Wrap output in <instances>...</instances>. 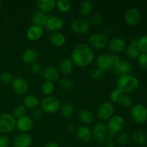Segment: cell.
I'll return each mask as SVG.
<instances>
[{"label":"cell","instance_id":"51","mask_svg":"<svg viewBox=\"0 0 147 147\" xmlns=\"http://www.w3.org/2000/svg\"><path fill=\"white\" fill-rule=\"evenodd\" d=\"M45 147H59V146L57 145V144L55 143V142H47V143L46 144Z\"/></svg>","mask_w":147,"mask_h":147},{"label":"cell","instance_id":"32","mask_svg":"<svg viewBox=\"0 0 147 147\" xmlns=\"http://www.w3.org/2000/svg\"><path fill=\"white\" fill-rule=\"evenodd\" d=\"M56 7L60 12H68L71 9V3L68 0H58L56 1Z\"/></svg>","mask_w":147,"mask_h":147},{"label":"cell","instance_id":"15","mask_svg":"<svg viewBox=\"0 0 147 147\" xmlns=\"http://www.w3.org/2000/svg\"><path fill=\"white\" fill-rule=\"evenodd\" d=\"M16 128L22 133H27L33 128V120L27 116L19 118L16 119Z\"/></svg>","mask_w":147,"mask_h":147},{"label":"cell","instance_id":"22","mask_svg":"<svg viewBox=\"0 0 147 147\" xmlns=\"http://www.w3.org/2000/svg\"><path fill=\"white\" fill-rule=\"evenodd\" d=\"M49 40L53 45L57 47H63L66 43L65 36L60 32H52L49 36Z\"/></svg>","mask_w":147,"mask_h":147},{"label":"cell","instance_id":"12","mask_svg":"<svg viewBox=\"0 0 147 147\" xmlns=\"http://www.w3.org/2000/svg\"><path fill=\"white\" fill-rule=\"evenodd\" d=\"M90 23L85 19H77L73 20L70 24L71 30L76 34H83L90 30Z\"/></svg>","mask_w":147,"mask_h":147},{"label":"cell","instance_id":"29","mask_svg":"<svg viewBox=\"0 0 147 147\" xmlns=\"http://www.w3.org/2000/svg\"><path fill=\"white\" fill-rule=\"evenodd\" d=\"M131 139L136 144L139 146H144L147 142V136L142 131H136L131 136Z\"/></svg>","mask_w":147,"mask_h":147},{"label":"cell","instance_id":"5","mask_svg":"<svg viewBox=\"0 0 147 147\" xmlns=\"http://www.w3.org/2000/svg\"><path fill=\"white\" fill-rule=\"evenodd\" d=\"M40 106V109L45 113H53L60 110L61 104H60V100L57 98L49 96L42 99Z\"/></svg>","mask_w":147,"mask_h":147},{"label":"cell","instance_id":"20","mask_svg":"<svg viewBox=\"0 0 147 147\" xmlns=\"http://www.w3.org/2000/svg\"><path fill=\"white\" fill-rule=\"evenodd\" d=\"M76 135L83 142H89L92 139V130L86 125H81L76 129Z\"/></svg>","mask_w":147,"mask_h":147},{"label":"cell","instance_id":"21","mask_svg":"<svg viewBox=\"0 0 147 147\" xmlns=\"http://www.w3.org/2000/svg\"><path fill=\"white\" fill-rule=\"evenodd\" d=\"M48 18L49 16L45 12H43L40 10H36L32 14L31 21L32 24L45 27Z\"/></svg>","mask_w":147,"mask_h":147},{"label":"cell","instance_id":"8","mask_svg":"<svg viewBox=\"0 0 147 147\" xmlns=\"http://www.w3.org/2000/svg\"><path fill=\"white\" fill-rule=\"evenodd\" d=\"M108 132L106 126L103 123H98L92 129V139L98 144H103L107 139Z\"/></svg>","mask_w":147,"mask_h":147},{"label":"cell","instance_id":"9","mask_svg":"<svg viewBox=\"0 0 147 147\" xmlns=\"http://www.w3.org/2000/svg\"><path fill=\"white\" fill-rule=\"evenodd\" d=\"M96 113L99 119L108 121L114 115V106L109 102H104L98 107Z\"/></svg>","mask_w":147,"mask_h":147},{"label":"cell","instance_id":"41","mask_svg":"<svg viewBox=\"0 0 147 147\" xmlns=\"http://www.w3.org/2000/svg\"><path fill=\"white\" fill-rule=\"evenodd\" d=\"M13 80V77L11 74L9 72H4L0 74V83L2 84H9Z\"/></svg>","mask_w":147,"mask_h":147},{"label":"cell","instance_id":"30","mask_svg":"<svg viewBox=\"0 0 147 147\" xmlns=\"http://www.w3.org/2000/svg\"><path fill=\"white\" fill-rule=\"evenodd\" d=\"M60 112L63 117L67 119L73 115V112H74V107L72 103L66 102L60 106Z\"/></svg>","mask_w":147,"mask_h":147},{"label":"cell","instance_id":"17","mask_svg":"<svg viewBox=\"0 0 147 147\" xmlns=\"http://www.w3.org/2000/svg\"><path fill=\"white\" fill-rule=\"evenodd\" d=\"M42 75L43 78L45 79V80L52 82V83H54V82L60 80V72H59L58 69L54 66H47V67L43 68Z\"/></svg>","mask_w":147,"mask_h":147},{"label":"cell","instance_id":"50","mask_svg":"<svg viewBox=\"0 0 147 147\" xmlns=\"http://www.w3.org/2000/svg\"><path fill=\"white\" fill-rule=\"evenodd\" d=\"M111 32H112V27L109 25L106 26L104 28V33H103V34L107 35V34H111Z\"/></svg>","mask_w":147,"mask_h":147},{"label":"cell","instance_id":"28","mask_svg":"<svg viewBox=\"0 0 147 147\" xmlns=\"http://www.w3.org/2000/svg\"><path fill=\"white\" fill-rule=\"evenodd\" d=\"M79 121L84 125L90 124L94 121V115L93 112L88 109H82L78 113Z\"/></svg>","mask_w":147,"mask_h":147},{"label":"cell","instance_id":"16","mask_svg":"<svg viewBox=\"0 0 147 147\" xmlns=\"http://www.w3.org/2000/svg\"><path fill=\"white\" fill-rule=\"evenodd\" d=\"M32 143V138L28 133H20L14 137L13 145L14 147H30Z\"/></svg>","mask_w":147,"mask_h":147},{"label":"cell","instance_id":"43","mask_svg":"<svg viewBox=\"0 0 147 147\" xmlns=\"http://www.w3.org/2000/svg\"><path fill=\"white\" fill-rule=\"evenodd\" d=\"M138 63L142 68L147 70V54L141 53L137 59Z\"/></svg>","mask_w":147,"mask_h":147},{"label":"cell","instance_id":"39","mask_svg":"<svg viewBox=\"0 0 147 147\" xmlns=\"http://www.w3.org/2000/svg\"><path fill=\"white\" fill-rule=\"evenodd\" d=\"M116 141L117 144H119L121 146H126L129 144V142H130V137L126 134L121 133L120 134L116 136Z\"/></svg>","mask_w":147,"mask_h":147},{"label":"cell","instance_id":"33","mask_svg":"<svg viewBox=\"0 0 147 147\" xmlns=\"http://www.w3.org/2000/svg\"><path fill=\"white\" fill-rule=\"evenodd\" d=\"M59 88L64 91H68L74 87V83L70 78H63L59 80Z\"/></svg>","mask_w":147,"mask_h":147},{"label":"cell","instance_id":"6","mask_svg":"<svg viewBox=\"0 0 147 147\" xmlns=\"http://www.w3.org/2000/svg\"><path fill=\"white\" fill-rule=\"evenodd\" d=\"M130 116L138 124H143L147 121V108L142 104L132 106L130 109Z\"/></svg>","mask_w":147,"mask_h":147},{"label":"cell","instance_id":"7","mask_svg":"<svg viewBox=\"0 0 147 147\" xmlns=\"http://www.w3.org/2000/svg\"><path fill=\"white\" fill-rule=\"evenodd\" d=\"M90 47L97 50H103L108 46L109 42V37L103 33H96L89 36L88 39Z\"/></svg>","mask_w":147,"mask_h":147},{"label":"cell","instance_id":"52","mask_svg":"<svg viewBox=\"0 0 147 147\" xmlns=\"http://www.w3.org/2000/svg\"><path fill=\"white\" fill-rule=\"evenodd\" d=\"M67 129H68L70 132H73L74 130L76 131V129L75 128V126L73 124L68 125V126H67Z\"/></svg>","mask_w":147,"mask_h":147},{"label":"cell","instance_id":"55","mask_svg":"<svg viewBox=\"0 0 147 147\" xmlns=\"http://www.w3.org/2000/svg\"><path fill=\"white\" fill-rule=\"evenodd\" d=\"M142 147H147V146H146V145H144V146H142Z\"/></svg>","mask_w":147,"mask_h":147},{"label":"cell","instance_id":"19","mask_svg":"<svg viewBox=\"0 0 147 147\" xmlns=\"http://www.w3.org/2000/svg\"><path fill=\"white\" fill-rule=\"evenodd\" d=\"M96 64H97L98 68L103 70L104 73L109 71L113 67L109 55H99L97 57V59H96Z\"/></svg>","mask_w":147,"mask_h":147},{"label":"cell","instance_id":"13","mask_svg":"<svg viewBox=\"0 0 147 147\" xmlns=\"http://www.w3.org/2000/svg\"><path fill=\"white\" fill-rule=\"evenodd\" d=\"M64 25V20L61 17L58 16H52V17H49L45 27L48 31L55 32H58L62 30Z\"/></svg>","mask_w":147,"mask_h":147},{"label":"cell","instance_id":"36","mask_svg":"<svg viewBox=\"0 0 147 147\" xmlns=\"http://www.w3.org/2000/svg\"><path fill=\"white\" fill-rule=\"evenodd\" d=\"M26 113H27V109L24 105H18V106H15L12 111V116H14L15 119H19L20 117L26 116Z\"/></svg>","mask_w":147,"mask_h":147},{"label":"cell","instance_id":"54","mask_svg":"<svg viewBox=\"0 0 147 147\" xmlns=\"http://www.w3.org/2000/svg\"><path fill=\"white\" fill-rule=\"evenodd\" d=\"M1 7H2V4H1V1H0V9H1Z\"/></svg>","mask_w":147,"mask_h":147},{"label":"cell","instance_id":"14","mask_svg":"<svg viewBox=\"0 0 147 147\" xmlns=\"http://www.w3.org/2000/svg\"><path fill=\"white\" fill-rule=\"evenodd\" d=\"M108 47L111 51L114 54L118 55L126 50V43L121 37H114L109 41Z\"/></svg>","mask_w":147,"mask_h":147},{"label":"cell","instance_id":"26","mask_svg":"<svg viewBox=\"0 0 147 147\" xmlns=\"http://www.w3.org/2000/svg\"><path fill=\"white\" fill-rule=\"evenodd\" d=\"M38 10L43 12H48L52 11L56 7L55 0H37L36 1Z\"/></svg>","mask_w":147,"mask_h":147},{"label":"cell","instance_id":"35","mask_svg":"<svg viewBox=\"0 0 147 147\" xmlns=\"http://www.w3.org/2000/svg\"><path fill=\"white\" fill-rule=\"evenodd\" d=\"M126 53L128 57L131 59H133V60L138 59V57H139L141 54L138 47H134L131 45H129L126 47Z\"/></svg>","mask_w":147,"mask_h":147},{"label":"cell","instance_id":"27","mask_svg":"<svg viewBox=\"0 0 147 147\" xmlns=\"http://www.w3.org/2000/svg\"><path fill=\"white\" fill-rule=\"evenodd\" d=\"M23 103H24L23 105L25 106L27 109H31V110H34V109L38 108V106H40V101L38 98L34 96V95L28 94L24 98Z\"/></svg>","mask_w":147,"mask_h":147},{"label":"cell","instance_id":"31","mask_svg":"<svg viewBox=\"0 0 147 147\" xmlns=\"http://www.w3.org/2000/svg\"><path fill=\"white\" fill-rule=\"evenodd\" d=\"M93 11V4L90 1H83L79 5V11L83 16H88Z\"/></svg>","mask_w":147,"mask_h":147},{"label":"cell","instance_id":"4","mask_svg":"<svg viewBox=\"0 0 147 147\" xmlns=\"http://www.w3.org/2000/svg\"><path fill=\"white\" fill-rule=\"evenodd\" d=\"M16 129V119L11 114L4 113L0 115V133L7 134Z\"/></svg>","mask_w":147,"mask_h":147},{"label":"cell","instance_id":"2","mask_svg":"<svg viewBox=\"0 0 147 147\" xmlns=\"http://www.w3.org/2000/svg\"><path fill=\"white\" fill-rule=\"evenodd\" d=\"M116 88L124 94L136 92L139 88V81L135 76L128 74L118 77L116 80Z\"/></svg>","mask_w":147,"mask_h":147},{"label":"cell","instance_id":"40","mask_svg":"<svg viewBox=\"0 0 147 147\" xmlns=\"http://www.w3.org/2000/svg\"><path fill=\"white\" fill-rule=\"evenodd\" d=\"M120 104L123 107L126 108V109H129V108L131 109L133 106V100H132L131 97L129 95L123 94V97L121 100Z\"/></svg>","mask_w":147,"mask_h":147},{"label":"cell","instance_id":"47","mask_svg":"<svg viewBox=\"0 0 147 147\" xmlns=\"http://www.w3.org/2000/svg\"><path fill=\"white\" fill-rule=\"evenodd\" d=\"M9 146V139L4 134H0V147H8Z\"/></svg>","mask_w":147,"mask_h":147},{"label":"cell","instance_id":"10","mask_svg":"<svg viewBox=\"0 0 147 147\" xmlns=\"http://www.w3.org/2000/svg\"><path fill=\"white\" fill-rule=\"evenodd\" d=\"M13 90L17 94L23 96L27 94L29 90V83L25 78L22 77H16L11 82Z\"/></svg>","mask_w":147,"mask_h":147},{"label":"cell","instance_id":"23","mask_svg":"<svg viewBox=\"0 0 147 147\" xmlns=\"http://www.w3.org/2000/svg\"><path fill=\"white\" fill-rule=\"evenodd\" d=\"M113 69H114V72L116 76L119 77V76H124V75L130 74L132 70V67L129 62L121 60V62L116 66H115Z\"/></svg>","mask_w":147,"mask_h":147},{"label":"cell","instance_id":"1","mask_svg":"<svg viewBox=\"0 0 147 147\" xmlns=\"http://www.w3.org/2000/svg\"><path fill=\"white\" fill-rule=\"evenodd\" d=\"M94 60V53L91 47L85 43L76 45L71 53V60L80 67L89 65Z\"/></svg>","mask_w":147,"mask_h":147},{"label":"cell","instance_id":"24","mask_svg":"<svg viewBox=\"0 0 147 147\" xmlns=\"http://www.w3.org/2000/svg\"><path fill=\"white\" fill-rule=\"evenodd\" d=\"M38 56L39 54L35 49L30 48L24 52L22 59L23 62L26 64L32 65L36 63V60L38 58Z\"/></svg>","mask_w":147,"mask_h":147},{"label":"cell","instance_id":"11","mask_svg":"<svg viewBox=\"0 0 147 147\" xmlns=\"http://www.w3.org/2000/svg\"><path fill=\"white\" fill-rule=\"evenodd\" d=\"M124 19L128 25L135 27L140 23L142 20V14L138 9L130 8L125 13Z\"/></svg>","mask_w":147,"mask_h":147},{"label":"cell","instance_id":"37","mask_svg":"<svg viewBox=\"0 0 147 147\" xmlns=\"http://www.w3.org/2000/svg\"><path fill=\"white\" fill-rule=\"evenodd\" d=\"M123 94H124V93H122V92L121 91V90H119V89L117 88L114 89V90H113L111 92V94H110L111 100L112 103H118V104H119L122 97H123Z\"/></svg>","mask_w":147,"mask_h":147},{"label":"cell","instance_id":"46","mask_svg":"<svg viewBox=\"0 0 147 147\" xmlns=\"http://www.w3.org/2000/svg\"><path fill=\"white\" fill-rule=\"evenodd\" d=\"M43 113L44 112L42 111L41 109H39V108H37V109H34L32 110L31 113V116H32V119H34V120H38L40 119V118L42 116Z\"/></svg>","mask_w":147,"mask_h":147},{"label":"cell","instance_id":"34","mask_svg":"<svg viewBox=\"0 0 147 147\" xmlns=\"http://www.w3.org/2000/svg\"><path fill=\"white\" fill-rule=\"evenodd\" d=\"M41 90L43 94L45 95V96H51V94H53V92H54L55 86L53 84V83H52V82L45 80L42 84Z\"/></svg>","mask_w":147,"mask_h":147},{"label":"cell","instance_id":"48","mask_svg":"<svg viewBox=\"0 0 147 147\" xmlns=\"http://www.w3.org/2000/svg\"><path fill=\"white\" fill-rule=\"evenodd\" d=\"M110 56V59L111 61L112 65H113V67H114L115 66L117 65L119 63H120L121 62V59L120 56L116 54H112V55H109Z\"/></svg>","mask_w":147,"mask_h":147},{"label":"cell","instance_id":"44","mask_svg":"<svg viewBox=\"0 0 147 147\" xmlns=\"http://www.w3.org/2000/svg\"><path fill=\"white\" fill-rule=\"evenodd\" d=\"M31 70L34 74L40 75L42 74L43 71L42 65L40 63H34L31 65Z\"/></svg>","mask_w":147,"mask_h":147},{"label":"cell","instance_id":"3","mask_svg":"<svg viewBox=\"0 0 147 147\" xmlns=\"http://www.w3.org/2000/svg\"><path fill=\"white\" fill-rule=\"evenodd\" d=\"M124 126L125 121L123 118L120 115H113L109 120H108L106 129L109 134L113 136H117L121 133Z\"/></svg>","mask_w":147,"mask_h":147},{"label":"cell","instance_id":"45","mask_svg":"<svg viewBox=\"0 0 147 147\" xmlns=\"http://www.w3.org/2000/svg\"><path fill=\"white\" fill-rule=\"evenodd\" d=\"M103 75H104V72H103V70H100V69L98 68V67L93 69V70H92L91 73H90V76H91L92 78L94 79V80L100 79V78L103 77Z\"/></svg>","mask_w":147,"mask_h":147},{"label":"cell","instance_id":"18","mask_svg":"<svg viewBox=\"0 0 147 147\" xmlns=\"http://www.w3.org/2000/svg\"><path fill=\"white\" fill-rule=\"evenodd\" d=\"M44 34V27L32 24L27 31V37L30 41L35 42L40 40Z\"/></svg>","mask_w":147,"mask_h":147},{"label":"cell","instance_id":"53","mask_svg":"<svg viewBox=\"0 0 147 147\" xmlns=\"http://www.w3.org/2000/svg\"><path fill=\"white\" fill-rule=\"evenodd\" d=\"M137 45H138V40H134L131 42L130 45L134 46V47H137Z\"/></svg>","mask_w":147,"mask_h":147},{"label":"cell","instance_id":"38","mask_svg":"<svg viewBox=\"0 0 147 147\" xmlns=\"http://www.w3.org/2000/svg\"><path fill=\"white\" fill-rule=\"evenodd\" d=\"M137 47L141 53L147 54V34L142 36L138 40Z\"/></svg>","mask_w":147,"mask_h":147},{"label":"cell","instance_id":"25","mask_svg":"<svg viewBox=\"0 0 147 147\" xmlns=\"http://www.w3.org/2000/svg\"><path fill=\"white\" fill-rule=\"evenodd\" d=\"M73 63L71 59L64 58L60 61L59 64V72L63 76L70 75L73 70Z\"/></svg>","mask_w":147,"mask_h":147},{"label":"cell","instance_id":"49","mask_svg":"<svg viewBox=\"0 0 147 147\" xmlns=\"http://www.w3.org/2000/svg\"><path fill=\"white\" fill-rule=\"evenodd\" d=\"M104 144L106 147H114L115 146V142L113 140H111V139H106V142H104Z\"/></svg>","mask_w":147,"mask_h":147},{"label":"cell","instance_id":"42","mask_svg":"<svg viewBox=\"0 0 147 147\" xmlns=\"http://www.w3.org/2000/svg\"><path fill=\"white\" fill-rule=\"evenodd\" d=\"M88 22L91 25L98 26L101 24V22H103V17L99 14H93L92 16H90Z\"/></svg>","mask_w":147,"mask_h":147}]
</instances>
